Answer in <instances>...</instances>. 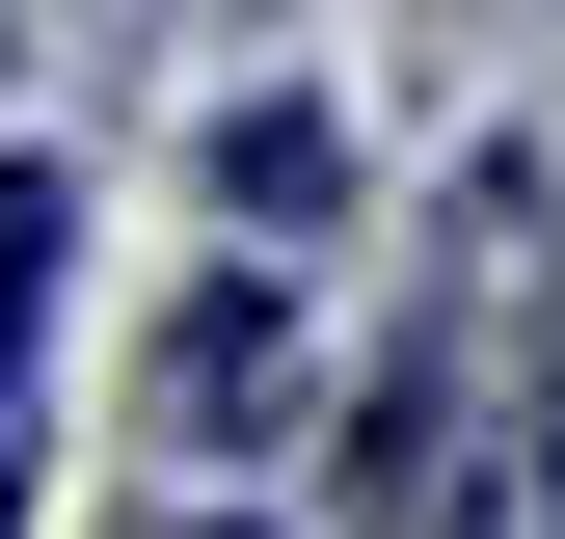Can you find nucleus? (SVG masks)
I'll return each instance as SVG.
<instances>
[{"label": "nucleus", "mask_w": 565, "mask_h": 539, "mask_svg": "<svg viewBox=\"0 0 565 539\" xmlns=\"http://www.w3.org/2000/svg\"><path fill=\"white\" fill-rule=\"evenodd\" d=\"M28 297H54V189L0 162V378H28Z\"/></svg>", "instance_id": "f257e3e1"}, {"label": "nucleus", "mask_w": 565, "mask_h": 539, "mask_svg": "<svg viewBox=\"0 0 565 539\" xmlns=\"http://www.w3.org/2000/svg\"><path fill=\"white\" fill-rule=\"evenodd\" d=\"M539 539H565V378H539Z\"/></svg>", "instance_id": "f03ea898"}, {"label": "nucleus", "mask_w": 565, "mask_h": 539, "mask_svg": "<svg viewBox=\"0 0 565 539\" xmlns=\"http://www.w3.org/2000/svg\"><path fill=\"white\" fill-rule=\"evenodd\" d=\"M216 539H243V512H216Z\"/></svg>", "instance_id": "7ed1b4c3"}]
</instances>
